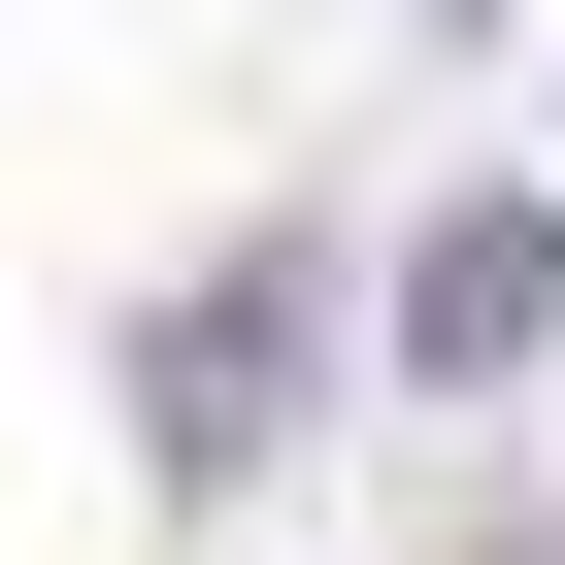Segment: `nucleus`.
Instances as JSON below:
<instances>
[{
    "mask_svg": "<svg viewBox=\"0 0 565 565\" xmlns=\"http://www.w3.org/2000/svg\"><path fill=\"white\" fill-rule=\"evenodd\" d=\"M532 333H565V233H532V200H433V233H399V366H433V399H499Z\"/></svg>",
    "mask_w": 565,
    "mask_h": 565,
    "instance_id": "1",
    "label": "nucleus"
},
{
    "mask_svg": "<svg viewBox=\"0 0 565 565\" xmlns=\"http://www.w3.org/2000/svg\"><path fill=\"white\" fill-rule=\"evenodd\" d=\"M300 266H200V300H167V466H266V399H300Z\"/></svg>",
    "mask_w": 565,
    "mask_h": 565,
    "instance_id": "2",
    "label": "nucleus"
}]
</instances>
